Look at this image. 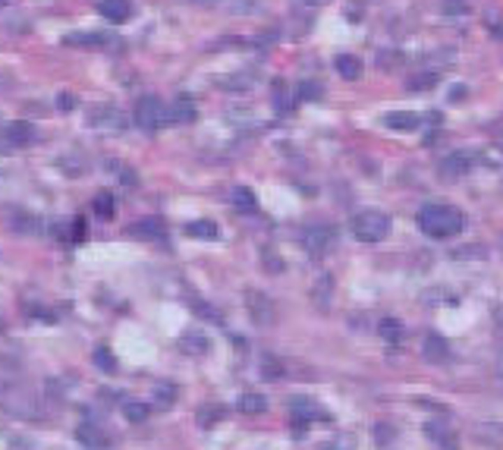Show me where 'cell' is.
<instances>
[{"instance_id": "6da1fadb", "label": "cell", "mask_w": 503, "mask_h": 450, "mask_svg": "<svg viewBox=\"0 0 503 450\" xmlns=\"http://www.w3.org/2000/svg\"><path fill=\"white\" fill-rule=\"evenodd\" d=\"M418 227L431 240H450L465 227V215L453 205H425L418 215Z\"/></svg>"}, {"instance_id": "7a4b0ae2", "label": "cell", "mask_w": 503, "mask_h": 450, "mask_svg": "<svg viewBox=\"0 0 503 450\" xmlns=\"http://www.w3.org/2000/svg\"><path fill=\"white\" fill-rule=\"evenodd\" d=\"M349 230L358 242H381L390 233V217L384 211H362V215L352 217Z\"/></svg>"}, {"instance_id": "3957f363", "label": "cell", "mask_w": 503, "mask_h": 450, "mask_svg": "<svg viewBox=\"0 0 503 450\" xmlns=\"http://www.w3.org/2000/svg\"><path fill=\"white\" fill-rule=\"evenodd\" d=\"M136 123H138V129H145V133H157V129L167 123V108H163L161 98H154V95L138 98Z\"/></svg>"}, {"instance_id": "277c9868", "label": "cell", "mask_w": 503, "mask_h": 450, "mask_svg": "<svg viewBox=\"0 0 503 450\" xmlns=\"http://www.w3.org/2000/svg\"><path fill=\"white\" fill-rule=\"evenodd\" d=\"M245 309H249L252 321H255L258 328H270V324L277 321L274 299H270L268 293H261V290H249V293H245Z\"/></svg>"}, {"instance_id": "5b68a950", "label": "cell", "mask_w": 503, "mask_h": 450, "mask_svg": "<svg viewBox=\"0 0 503 450\" xmlns=\"http://www.w3.org/2000/svg\"><path fill=\"white\" fill-rule=\"evenodd\" d=\"M289 416H293V425H296V437H302L308 428V422H312V419H327V412L321 409L314 400L293 397L289 400Z\"/></svg>"}, {"instance_id": "8992f818", "label": "cell", "mask_w": 503, "mask_h": 450, "mask_svg": "<svg viewBox=\"0 0 503 450\" xmlns=\"http://www.w3.org/2000/svg\"><path fill=\"white\" fill-rule=\"evenodd\" d=\"M88 123H92V129H101V133H123L126 114L119 108H113V104H101V108H94L88 114Z\"/></svg>"}, {"instance_id": "52a82bcc", "label": "cell", "mask_w": 503, "mask_h": 450, "mask_svg": "<svg viewBox=\"0 0 503 450\" xmlns=\"http://www.w3.org/2000/svg\"><path fill=\"white\" fill-rule=\"evenodd\" d=\"M337 242V233H333L330 227H308L305 233H302V246L308 249V255H314V259H321V255H327V249Z\"/></svg>"}, {"instance_id": "ba28073f", "label": "cell", "mask_w": 503, "mask_h": 450, "mask_svg": "<svg viewBox=\"0 0 503 450\" xmlns=\"http://www.w3.org/2000/svg\"><path fill=\"white\" fill-rule=\"evenodd\" d=\"M3 139H6V145L22 148L35 139V129H31V123H25V120H13L3 126Z\"/></svg>"}, {"instance_id": "9c48e42d", "label": "cell", "mask_w": 503, "mask_h": 450, "mask_svg": "<svg viewBox=\"0 0 503 450\" xmlns=\"http://www.w3.org/2000/svg\"><path fill=\"white\" fill-rule=\"evenodd\" d=\"M384 126L396 129V133H415L421 126V117L418 114H409V110H393V114L384 117Z\"/></svg>"}, {"instance_id": "30bf717a", "label": "cell", "mask_w": 503, "mask_h": 450, "mask_svg": "<svg viewBox=\"0 0 503 450\" xmlns=\"http://www.w3.org/2000/svg\"><path fill=\"white\" fill-rule=\"evenodd\" d=\"M98 13L107 22H126L132 16L129 0H98Z\"/></svg>"}, {"instance_id": "8fae6325", "label": "cell", "mask_w": 503, "mask_h": 450, "mask_svg": "<svg viewBox=\"0 0 503 450\" xmlns=\"http://www.w3.org/2000/svg\"><path fill=\"white\" fill-rule=\"evenodd\" d=\"M469 167H472V161H469V154L465 152H453V154H446V158L440 161V173L450 177V180H459Z\"/></svg>"}, {"instance_id": "7c38bea8", "label": "cell", "mask_w": 503, "mask_h": 450, "mask_svg": "<svg viewBox=\"0 0 503 450\" xmlns=\"http://www.w3.org/2000/svg\"><path fill=\"white\" fill-rule=\"evenodd\" d=\"M75 441H82L85 447H104L110 437L104 435V428L101 425H94V422H82L79 428H75Z\"/></svg>"}, {"instance_id": "4fadbf2b", "label": "cell", "mask_w": 503, "mask_h": 450, "mask_svg": "<svg viewBox=\"0 0 503 450\" xmlns=\"http://www.w3.org/2000/svg\"><path fill=\"white\" fill-rule=\"evenodd\" d=\"M195 117H198V110H195V104L189 101V98H176L173 104H170V110H167V120L170 123H195Z\"/></svg>"}, {"instance_id": "5bb4252c", "label": "cell", "mask_w": 503, "mask_h": 450, "mask_svg": "<svg viewBox=\"0 0 503 450\" xmlns=\"http://www.w3.org/2000/svg\"><path fill=\"white\" fill-rule=\"evenodd\" d=\"M180 349L186 356H205L207 349H211V340H207L201 331H189V334L180 337Z\"/></svg>"}, {"instance_id": "9a60e30c", "label": "cell", "mask_w": 503, "mask_h": 450, "mask_svg": "<svg viewBox=\"0 0 503 450\" xmlns=\"http://www.w3.org/2000/svg\"><path fill=\"white\" fill-rule=\"evenodd\" d=\"M421 353H425L428 362H446V359H450V347H446V340L440 334H428L425 337V349H421Z\"/></svg>"}, {"instance_id": "2e32d148", "label": "cell", "mask_w": 503, "mask_h": 450, "mask_svg": "<svg viewBox=\"0 0 503 450\" xmlns=\"http://www.w3.org/2000/svg\"><path fill=\"white\" fill-rule=\"evenodd\" d=\"M233 208H236L239 215H255L258 211L255 192H252L249 186H236V189H233Z\"/></svg>"}, {"instance_id": "e0dca14e", "label": "cell", "mask_w": 503, "mask_h": 450, "mask_svg": "<svg viewBox=\"0 0 503 450\" xmlns=\"http://www.w3.org/2000/svg\"><path fill=\"white\" fill-rule=\"evenodd\" d=\"M132 236H138V240H161V236H163V224L157 221V217L136 221V224H132Z\"/></svg>"}, {"instance_id": "ac0fdd59", "label": "cell", "mask_w": 503, "mask_h": 450, "mask_svg": "<svg viewBox=\"0 0 503 450\" xmlns=\"http://www.w3.org/2000/svg\"><path fill=\"white\" fill-rule=\"evenodd\" d=\"M151 400H154V406H161V409L173 406L176 403V384H170V381H157V384L151 387Z\"/></svg>"}, {"instance_id": "d6986e66", "label": "cell", "mask_w": 503, "mask_h": 450, "mask_svg": "<svg viewBox=\"0 0 503 450\" xmlns=\"http://www.w3.org/2000/svg\"><path fill=\"white\" fill-rule=\"evenodd\" d=\"M333 66H337L340 79H349V82H352V79L362 76V64H358V57H352V54H340L337 64H333Z\"/></svg>"}, {"instance_id": "ffe728a7", "label": "cell", "mask_w": 503, "mask_h": 450, "mask_svg": "<svg viewBox=\"0 0 503 450\" xmlns=\"http://www.w3.org/2000/svg\"><path fill=\"white\" fill-rule=\"evenodd\" d=\"M186 233L192 236V240H217L220 230H217V224L214 221H192L186 227Z\"/></svg>"}, {"instance_id": "44dd1931", "label": "cell", "mask_w": 503, "mask_h": 450, "mask_svg": "<svg viewBox=\"0 0 503 450\" xmlns=\"http://www.w3.org/2000/svg\"><path fill=\"white\" fill-rule=\"evenodd\" d=\"M239 409H242L245 416H258V412L268 409V397H261V393H242V397H239Z\"/></svg>"}, {"instance_id": "7402d4cb", "label": "cell", "mask_w": 503, "mask_h": 450, "mask_svg": "<svg viewBox=\"0 0 503 450\" xmlns=\"http://www.w3.org/2000/svg\"><path fill=\"white\" fill-rule=\"evenodd\" d=\"M377 334H381L384 340L396 343V340H402V324L396 321V318H384V321L377 324Z\"/></svg>"}, {"instance_id": "603a6c76", "label": "cell", "mask_w": 503, "mask_h": 450, "mask_svg": "<svg viewBox=\"0 0 503 450\" xmlns=\"http://www.w3.org/2000/svg\"><path fill=\"white\" fill-rule=\"evenodd\" d=\"M94 365H98L104 375H117V359H113V353L107 347L94 349Z\"/></svg>"}, {"instance_id": "cb8c5ba5", "label": "cell", "mask_w": 503, "mask_h": 450, "mask_svg": "<svg viewBox=\"0 0 503 450\" xmlns=\"http://www.w3.org/2000/svg\"><path fill=\"white\" fill-rule=\"evenodd\" d=\"M148 412H151V406L138 403V400H129V403H123L126 422H145V419H148Z\"/></svg>"}, {"instance_id": "d4e9b609", "label": "cell", "mask_w": 503, "mask_h": 450, "mask_svg": "<svg viewBox=\"0 0 503 450\" xmlns=\"http://www.w3.org/2000/svg\"><path fill=\"white\" fill-rule=\"evenodd\" d=\"M94 215L104 217V221L113 217V196L110 192H98V196H94Z\"/></svg>"}, {"instance_id": "484cf974", "label": "cell", "mask_w": 503, "mask_h": 450, "mask_svg": "<svg viewBox=\"0 0 503 450\" xmlns=\"http://www.w3.org/2000/svg\"><path fill=\"white\" fill-rule=\"evenodd\" d=\"M104 35H66V38H63V45H69V48H88V45H104Z\"/></svg>"}, {"instance_id": "4316f807", "label": "cell", "mask_w": 503, "mask_h": 450, "mask_svg": "<svg viewBox=\"0 0 503 450\" xmlns=\"http://www.w3.org/2000/svg\"><path fill=\"white\" fill-rule=\"evenodd\" d=\"M261 375H264V381H277L283 375V365L274 359V356H264V362H261Z\"/></svg>"}, {"instance_id": "83f0119b", "label": "cell", "mask_w": 503, "mask_h": 450, "mask_svg": "<svg viewBox=\"0 0 503 450\" xmlns=\"http://www.w3.org/2000/svg\"><path fill=\"white\" fill-rule=\"evenodd\" d=\"M217 419H224V409H217V406H201V412H198V425H201V428H211Z\"/></svg>"}, {"instance_id": "f1b7e54d", "label": "cell", "mask_w": 503, "mask_h": 450, "mask_svg": "<svg viewBox=\"0 0 503 450\" xmlns=\"http://www.w3.org/2000/svg\"><path fill=\"white\" fill-rule=\"evenodd\" d=\"M434 79H437L434 73H418V76L409 79V89H412V92H425V89H431V85H434Z\"/></svg>"}, {"instance_id": "f546056e", "label": "cell", "mask_w": 503, "mask_h": 450, "mask_svg": "<svg viewBox=\"0 0 503 450\" xmlns=\"http://www.w3.org/2000/svg\"><path fill=\"white\" fill-rule=\"evenodd\" d=\"M321 95H324V89H321L318 82H302L299 85V98H302V101H318Z\"/></svg>"}, {"instance_id": "4dcf8cb0", "label": "cell", "mask_w": 503, "mask_h": 450, "mask_svg": "<svg viewBox=\"0 0 503 450\" xmlns=\"http://www.w3.org/2000/svg\"><path fill=\"white\" fill-rule=\"evenodd\" d=\"M393 437H396V428H393V425H387V422L374 425V441H377V444H387V441H393Z\"/></svg>"}, {"instance_id": "1f68e13d", "label": "cell", "mask_w": 503, "mask_h": 450, "mask_svg": "<svg viewBox=\"0 0 503 450\" xmlns=\"http://www.w3.org/2000/svg\"><path fill=\"white\" fill-rule=\"evenodd\" d=\"M425 431H428V437H431V441H450V431H446L440 422H428Z\"/></svg>"}, {"instance_id": "d6a6232c", "label": "cell", "mask_w": 503, "mask_h": 450, "mask_svg": "<svg viewBox=\"0 0 503 450\" xmlns=\"http://www.w3.org/2000/svg\"><path fill=\"white\" fill-rule=\"evenodd\" d=\"M274 101H277V110H280V114H286V110H289L286 85H283V82H277V85H274Z\"/></svg>"}, {"instance_id": "836d02e7", "label": "cell", "mask_w": 503, "mask_h": 450, "mask_svg": "<svg viewBox=\"0 0 503 450\" xmlns=\"http://www.w3.org/2000/svg\"><path fill=\"white\" fill-rule=\"evenodd\" d=\"M324 293H330V277H318V290H314V303L321 305V309H324Z\"/></svg>"}, {"instance_id": "e575fe53", "label": "cell", "mask_w": 503, "mask_h": 450, "mask_svg": "<svg viewBox=\"0 0 503 450\" xmlns=\"http://www.w3.org/2000/svg\"><path fill=\"white\" fill-rule=\"evenodd\" d=\"M69 240H85V221L82 217H75V221H69Z\"/></svg>"}, {"instance_id": "d590c367", "label": "cell", "mask_w": 503, "mask_h": 450, "mask_svg": "<svg viewBox=\"0 0 503 450\" xmlns=\"http://www.w3.org/2000/svg\"><path fill=\"white\" fill-rule=\"evenodd\" d=\"M57 108H60L63 114H66V110H73L75 108V95H73V92H63V95L57 98Z\"/></svg>"}, {"instance_id": "8d00e7d4", "label": "cell", "mask_w": 503, "mask_h": 450, "mask_svg": "<svg viewBox=\"0 0 503 450\" xmlns=\"http://www.w3.org/2000/svg\"><path fill=\"white\" fill-rule=\"evenodd\" d=\"M261 261H264V268H268L270 274L283 271V261H280V259H274V252H264V259H261Z\"/></svg>"}, {"instance_id": "74e56055", "label": "cell", "mask_w": 503, "mask_h": 450, "mask_svg": "<svg viewBox=\"0 0 503 450\" xmlns=\"http://www.w3.org/2000/svg\"><path fill=\"white\" fill-rule=\"evenodd\" d=\"M192 309H195V312H198V315H205V318H211V321H220V315H217V312H214V309H207V303H195V305H192Z\"/></svg>"}, {"instance_id": "f35d334b", "label": "cell", "mask_w": 503, "mask_h": 450, "mask_svg": "<svg viewBox=\"0 0 503 450\" xmlns=\"http://www.w3.org/2000/svg\"><path fill=\"white\" fill-rule=\"evenodd\" d=\"M299 3H305V7H314V3H321V0H299Z\"/></svg>"}, {"instance_id": "ab89813d", "label": "cell", "mask_w": 503, "mask_h": 450, "mask_svg": "<svg viewBox=\"0 0 503 450\" xmlns=\"http://www.w3.org/2000/svg\"><path fill=\"white\" fill-rule=\"evenodd\" d=\"M6 3H10V0H0V7H6Z\"/></svg>"}, {"instance_id": "60d3db41", "label": "cell", "mask_w": 503, "mask_h": 450, "mask_svg": "<svg viewBox=\"0 0 503 450\" xmlns=\"http://www.w3.org/2000/svg\"><path fill=\"white\" fill-rule=\"evenodd\" d=\"M195 3H201V0H195Z\"/></svg>"}]
</instances>
